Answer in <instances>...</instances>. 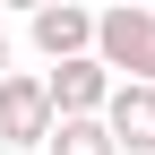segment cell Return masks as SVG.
Masks as SVG:
<instances>
[{
	"label": "cell",
	"mask_w": 155,
	"mask_h": 155,
	"mask_svg": "<svg viewBox=\"0 0 155 155\" xmlns=\"http://www.w3.org/2000/svg\"><path fill=\"white\" fill-rule=\"evenodd\" d=\"M95 69L112 86H155V9H104L95 17Z\"/></svg>",
	"instance_id": "obj_1"
},
{
	"label": "cell",
	"mask_w": 155,
	"mask_h": 155,
	"mask_svg": "<svg viewBox=\"0 0 155 155\" xmlns=\"http://www.w3.org/2000/svg\"><path fill=\"white\" fill-rule=\"evenodd\" d=\"M52 138V95L35 69H9L0 78V147H43Z\"/></svg>",
	"instance_id": "obj_2"
},
{
	"label": "cell",
	"mask_w": 155,
	"mask_h": 155,
	"mask_svg": "<svg viewBox=\"0 0 155 155\" xmlns=\"http://www.w3.org/2000/svg\"><path fill=\"white\" fill-rule=\"evenodd\" d=\"M26 35H35V52H43L52 69H61V61H86V52H95V9H78V0H43V9L26 17Z\"/></svg>",
	"instance_id": "obj_3"
},
{
	"label": "cell",
	"mask_w": 155,
	"mask_h": 155,
	"mask_svg": "<svg viewBox=\"0 0 155 155\" xmlns=\"http://www.w3.org/2000/svg\"><path fill=\"white\" fill-rule=\"evenodd\" d=\"M43 95H52V121H95V112L112 104V78L95 69V52H86V61L43 69Z\"/></svg>",
	"instance_id": "obj_4"
},
{
	"label": "cell",
	"mask_w": 155,
	"mask_h": 155,
	"mask_svg": "<svg viewBox=\"0 0 155 155\" xmlns=\"http://www.w3.org/2000/svg\"><path fill=\"white\" fill-rule=\"evenodd\" d=\"M112 155H155V86H112V104L95 112Z\"/></svg>",
	"instance_id": "obj_5"
},
{
	"label": "cell",
	"mask_w": 155,
	"mask_h": 155,
	"mask_svg": "<svg viewBox=\"0 0 155 155\" xmlns=\"http://www.w3.org/2000/svg\"><path fill=\"white\" fill-rule=\"evenodd\" d=\"M43 155H112V138H104V121H52Z\"/></svg>",
	"instance_id": "obj_6"
},
{
	"label": "cell",
	"mask_w": 155,
	"mask_h": 155,
	"mask_svg": "<svg viewBox=\"0 0 155 155\" xmlns=\"http://www.w3.org/2000/svg\"><path fill=\"white\" fill-rule=\"evenodd\" d=\"M0 78H9V35H0Z\"/></svg>",
	"instance_id": "obj_7"
}]
</instances>
